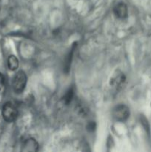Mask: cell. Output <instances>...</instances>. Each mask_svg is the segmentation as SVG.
I'll return each mask as SVG.
<instances>
[{
  "instance_id": "obj_1",
  "label": "cell",
  "mask_w": 151,
  "mask_h": 152,
  "mask_svg": "<svg viewBox=\"0 0 151 152\" xmlns=\"http://www.w3.org/2000/svg\"><path fill=\"white\" fill-rule=\"evenodd\" d=\"M3 119L7 123L15 121L18 117V109L16 105L10 102H7L3 105L1 110Z\"/></svg>"
},
{
  "instance_id": "obj_2",
  "label": "cell",
  "mask_w": 151,
  "mask_h": 152,
  "mask_svg": "<svg viewBox=\"0 0 151 152\" xmlns=\"http://www.w3.org/2000/svg\"><path fill=\"white\" fill-rule=\"evenodd\" d=\"M27 84V76L22 71L16 73L12 80V87L15 93L20 94L25 89Z\"/></svg>"
},
{
  "instance_id": "obj_3",
  "label": "cell",
  "mask_w": 151,
  "mask_h": 152,
  "mask_svg": "<svg viewBox=\"0 0 151 152\" xmlns=\"http://www.w3.org/2000/svg\"><path fill=\"white\" fill-rule=\"evenodd\" d=\"M112 116L115 121L124 122L130 117V109L125 105L120 104L113 109Z\"/></svg>"
},
{
  "instance_id": "obj_4",
  "label": "cell",
  "mask_w": 151,
  "mask_h": 152,
  "mask_svg": "<svg viewBox=\"0 0 151 152\" xmlns=\"http://www.w3.org/2000/svg\"><path fill=\"white\" fill-rule=\"evenodd\" d=\"M126 77L124 73L120 70H116L111 75L110 79V86L115 90H118L125 83Z\"/></svg>"
},
{
  "instance_id": "obj_5",
  "label": "cell",
  "mask_w": 151,
  "mask_h": 152,
  "mask_svg": "<svg viewBox=\"0 0 151 152\" xmlns=\"http://www.w3.org/2000/svg\"><path fill=\"white\" fill-rule=\"evenodd\" d=\"M113 13L118 19H124L128 16L127 7L124 2H118L113 7Z\"/></svg>"
},
{
  "instance_id": "obj_6",
  "label": "cell",
  "mask_w": 151,
  "mask_h": 152,
  "mask_svg": "<svg viewBox=\"0 0 151 152\" xmlns=\"http://www.w3.org/2000/svg\"><path fill=\"white\" fill-rule=\"evenodd\" d=\"M22 151L24 152H36L38 151V143L33 138H28L22 143Z\"/></svg>"
},
{
  "instance_id": "obj_7",
  "label": "cell",
  "mask_w": 151,
  "mask_h": 152,
  "mask_svg": "<svg viewBox=\"0 0 151 152\" xmlns=\"http://www.w3.org/2000/svg\"><path fill=\"white\" fill-rule=\"evenodd\" d=\"M7 66L10 71H15L19 68V60L13 55H11L7 59Z\"/></svg>"
},
{
  "instance_id": "obj_8",
  "label": "cell",
  "mask_w": 151,
  "mask_h": 152,
  "mask_svg": "<svg viewBox=\"0 0 151 152\" xmlns=\"http://www.w3.org/2000/svg\"><path fill=\"white\" fill-rule=\"evenodd\" d=\"M76 47V45H73L72 48H71V50H70L69 53H68V56H67L66 61H65V71H69L70 66V62H71V61H72L73 54V52H74V50H75Z\"/></svg>"
},
{
  "instance_id": "obj_9",
  "label": "cell",
  "mask_w": 151,
  "mask_h": 152,
  "mask_svg": "<svg viewBox=\"0 0 151 152\" xmlns=\"http://www.w3.org/2000/svg\"><path fill=\"white\" fill-rule=\"evenodd\" d=\"M74 95V91L73 88H69L66 91L65 94L63 96V101L65 104H69L73 99Z\"/></svg>"
},
{
  "instance_id": "obj_10",
  "label": "cell",
  "mask_w": 151,
  "mask_h": 152,
  "mask_svg": "<svg viewBox=\"0 0 151 152\" xmlns=\"http://www.w3.org/2000/svg\"><path fill=\"white\" fill-rule=\"evenodd\" d=\"M87 128V130L88 131H91V132H93V131L95 129V128H96V124H95V123L91 122V123H88Z\"/></svg>"
},
{
  "instance_id": "obj_11",
  "label": "cell",
  "mask_w": 151,
  "mask_h": 152,
  "mask_svg": "<svg viewBox=\"0 0 151 152\" xmlns=\"http://www.w3.org/2000/svg\"><path fill=\"white\" fill-rule=\"evenodd\" d=\"M4 77H3L2 74L0 73V91L2 89L3 86H4Z\"/></svg>"
}]
</instances>
